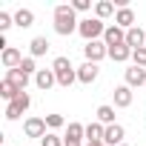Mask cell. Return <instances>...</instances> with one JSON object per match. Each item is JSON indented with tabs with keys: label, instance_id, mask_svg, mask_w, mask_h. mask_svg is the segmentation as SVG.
<instances>
[{
	"label": "cell",
	"instance_id": "1",
	"mask_svg": "<svg viewBox=\"0 0 146 146\" xmlns=\"http://www.w3.org/2000/svg\"><path fill=\"white\" fill-rule=\"evenodd\" d=\"M80 29V20H78V15H75V9L72 6H57L54 9V32L57 35H63V37H69L72 32H78Z\"/></svg>",
	"mask_w": 146,
	"mask_h": 146
},
{
	"label": "cell",
	"instance_id": "2",
	"mask_svg": "<svg viewBox=\"0 0 146 146\" xmlns=\"http://www.w3.org/2000/svg\"><path fill=\"white\" fill-rule=\"evenodd\" d=\"M52 69H54V78H57V83H60L63 89H69L72 83L78 80V72L72 69V63H69V57H54V63H52Z\"/></svg>",
	"mask_w": 146,
	"mask_h": 146
},
{
	"label": "cell",
	"instance_id": "3",
	"mask_svg": "<svg viewBox=\"0 0 146 146\" xmlns=\"http://www.w3.org/2000/svg\"><path fill=\"white\" fill-rule=\"evenodd\" d=\"M78 32L86 37V43H92V40H98V37L106 32V26H103L100 17H86V20H80V29H78Z\"/></svg>",
	"mask_w": 146,
	"mask_h": 146
},
{
	"label": "cell",
	"instance_id": "4",
	"mask_svg": "<svg viewBox=\"0 0 146 146\" xmlns=\"http://www.w3.org/2000/svg\"><path fill=\"white\" fill-rule=\"evenodd\" d=\"M29 106H32V98H29L26 92H23V95H17V98L6 106V120H17V117H20Z\"/></svg>",
	"mask_w": 146,
	"mask_h": 146
},
{
	"label": "cell",
	"instance_id": "5",
	"mask_svg": "<svg viewBox=\"0 0 146 146\" xmlns=\"http://www.w3.org/2000/svg\"><path fill=\"white\" fill-rule=\"evenodd\" d=\"M83 54H86V63H98V60H103L109 54V46L100 43V40H92V43L83 46Z\"/></svg>",
	"mask_w": 146,
	"mask_h": 146
},
{
	"label": "cell",
	"instance_id": "6",
	"mask_svg": "<svg viewBox=\"0 0 146 146\" xmlns=\"http://www.w3.org/2000/svg\"><path fill=\"white\" fill-rule=\"evenodd\" d=\"M23 132H26V137H46V117H29L26 123H23Z\"/></svg>",
	"mask_w": 146,
	"mask_h": 146
},
{
	"label": "cell",
	"instance_id": "7",
	"mask_svg": "<svg viewBox=\"0 0 146 146\" xmlns=\"http://www.w3.org/2000/svg\"><path fill=\"white\" fill-rule=\"evenodd\" d=\"M6 80L17 89V92H26V86H29V75L23 69H6Z\"/></svg>",
	"mask_w": 146,
	"mask_h": 146
},
{
	"label": "cell",
	"instance_id": "8",
	"mask_svg": "<svg viewBox=\"0 0 146 146\" xmlns=\"http://www.w3.org/2000/svg\"><path fill=\"white\" fill-rule=\"evenodd\" d=\"M115 26H120L123 32L135 29V12H132L129 6H120V9H117V15H115Z\"/></svg>",
	"mask_w": 146,
	"mask_h": 146
},
{
	"label": "cell",
	"instance_id": "9",
	"mask_svg": "<svg viewBox=\"0 0 146 146\" xmlns=\"http://www.w3.org/2000/svg\"><path fill=\"white\" fill-rule=\"evenodd\" d=\"M103 43L112 49V46H123L126 43V32L120 29V26H109L106 32H103Z\"/></svg>",
	"mask_w": 146,
	"mask_h": 146
},
{
	"label": "cell",
	"instance_id": "10",
	"mask_svg": "<svg viewBox=\"0 0 146 146\" xmlns=\"http://www.w3.org/2000/svg\"><path fill=\"white\" fill-rule=\"evenodd\" d=\"M35 83H37V89L49 92V89L57 83V78H54V69H40L37 75H35Z\"/></svg>",
	"mask_w": 146,
	"mask_h": 146
},
{
	"label": "cell",
	"instance_id": "11",
	"mask_svg": "<svg viewBox=\"0 0 146 146\" xmlns=\"http://www.w3.org/2000/svg\"><path fill=\"white\" fill-rule=\"evenodd\" d=\"M0 60H3L6 69H20V63H23V57H20V52H17L15 46H6L3 54H0Z\"/></svg>",
	"mask_w": 146,
	"mask_h": 146
},
{
	"label": "cell",
	"instance_id": "12",
	"mask_svg": "<svg viewBox=\"0 0 146 146\" xmlns=\"http://www.w3.org/2000/svg\"><path fill=\"white\" fill-rule=\"evenodd\" d=\"M126 46H129L132 52L146 46V35H143V29H140V26H135V29H129V32H126Z\"/></svg>",
	"mask_w": 146,
	"mask_h": 146
},
{
	"label": "cell",
	"instance_id": "13",
	"mask_svg": "<svg viewBox=\"0 0 146 146\" xmlns=\"http://www.w3.org/2000/svg\"><path fill=\"white\" fill-rule=\"evenodd\" d=\"M123 126L120 123H112V126H106V135H103V143H109V146H120L123 143Z\"/></svg>",
	"mask_w": 146,
	"mask_h": 146
},
{
	"label": "cell",
	"instance_id": "14",
	"mask_svg": "<svg viewBox=\"0 0 146 146\" xmlns=\"http://www.w3.org/2000/svg\"><path fill=\"white\" fill-rule=\"evenodd\" d=\"M143 83H146V69L143 66L126 69V86H143Z\"/></svg>",
	"mask_w": 146,
	"mask_h": 146
},
{
	"label": "cell",
	"instance_id": "15",
	"mask_svg": "<svg viewBox=\"0 0 146 146\" xmlns=\"http://www.w3.org/2000/svg\"><path fill=\"white\" fill-rule=\"evenodd\" d=\"M78 80L80 83H95L98 80V63H83L78 69Z\"/></svg>",
	"mask_w": 146,
	"mask_h": 146
},
{
	"label": "cell",
	"instance_id": "16",
	"mask_svg": "<svg viewBox=\"0 0 146 146\" xmlns=\"http://www.w3.org/2000/svg\"><path fill=\"white\" fill-rule=\"evenodd\" d=\"M112 95H115V106H120V109L132 106V86H117Z\"/></svg>",
	"mask_w": 146,
	"mask_h": 146
},
{
	"label": "cell",
	"instance_id": "17",
	"mask_svg": "<svg viewBox=\"0 0 146 146\" xmlns=\"http://www.w3.org/2000/svg\"><path fill=\"white\" fill-rule=\"evenodd\" d=\"M15 23H17L20 29H29V26L35 23V15H32L29 9H17V12H15Z\"/></svg>",
	"mask_w": 146,
	"mask_h": 146
},
{
	"label": "cell",
	"instance_id": "18",
	"mask_svg": "<svg viewBox=\"0 0 146 146\" xmlns=\"http://www.w3.org/2000/svg\"><path fill=\"white\" fill-rule=\"evenodd\" d=\"M109 57H112V60H117V63H123V60H129V57H132V49H129L126 43H123V46H112V49H109Z\"/></svg>",
	"mask_w": 146,
	"mask_h": 146
},
{
	"label": "cell",
	"instance_id": "19",
	"mask_svg": "<svg viewBox=\"0 0 146 146\" xmlns=\"http://www.w3.org/2000/svg\"><path fill=\"white\" fill-rule=\"evenodd\" d=\"M103 135H106L103 123H89V126H86V137H89V143H98V140H103Z\"/></svg>",
	"mask_w": 146,
	"mask_h": 146
},
{
	"label": "cell",
	"instance_id": "20",
	"mask_svg": "<svg viewBox=\"0 0 146 146\" xmlns=\"http://www.w3.org/2000/svg\"><path fill=\"white\" fill-rule=\"evenodd\" d=\"M17 95H23V92H17V89H15V86H12V83L6 80V78H3V80H0V98H6V100L12 103V100H15Z\"/></svg>",
	"mask_w": 146,
	"mask_h": 146
},
{
	"label": "cell",
	"instance_id": "21",
	"mask_svg": "<svg viewBox=\"0 0 146 146\" xmlns=\"http://www.w3.org/2000/svg\"><path fill=\"white\" fill-rule=\"evenodd\" d=\"M52 46H49V40L46 37H35L32 40V57H40V54H46Z\"/></svg>",
	"mask_w": 146,
	"mask_h": 146
},
{
	"label": "cell",
	"instance_id": "22",
	"mask_svg": "<svg viewBox=\"0 0 146 146\" xmlns=\"http://www.w3.org/2000/svg\"><path fill=\"white\" fill-rule=\"evenodd\" d=\"M98 123L112 126V123H115V109H112V106H100V109H98Z\"/></svg>",
	"mask_w": 146,
	"mask_h": 146
},
{
	"label": "cell",
	"instance_id": "23",
	"mask_svg": "<svg viewBox=\"0 0 146 146\" xmlns=\"http://www.w3.org/2000/svg\"><path fill=\"white\" fill-rule=\"evenodd\" d=\"M83 135H86V126H80V123H69V132H66L69 140H80Z\"/></svg>",
	"mask_w": 146,
	"mask_h": 146
},
{
	"label": "cell",
	"instance_id": "24",
	"mask_svg": "<svg viewBox=\"0 0 146 146\" xmlns=\"http://www.w3.org/2000/svg\"><path fill=\"white\" fill-rule=\"evenodd\" d=\"M112 12H115V6H112V3H109V0H100V3H98V6H95V15H98V17H100V20H103V17H109V15H112Z\"/></svg>",
	"mask_w": 146,
	"mask_h": 146
},
{
	"label": "cell",
	"instance_id": "25",
	"mask_svg": "<svg viewBox=\"0 0 146 146\" xmlns=\"http://www.w3.org/2000/svg\"><path fill=\"white\" fill-rule=\"evenodd\" d=\"M20 69L26 72V75H37V72H40V69L35 66V57H23V63H20Z\"/></svg>",
	"mask_w": 146,
	"mask_h": 146
},
{
	"label": "cell",
	"instance_id": "26",
	"mask_svg": "<svg viewBox=\"0 0 146 146\" xmlns=\"http://www.w3.org/2000/svg\"><path fill=\"white\" fill-rule=\"evenodd\" d=\"M66 120H63V115H46V126H52V129H60Z\"/></svg>",
	"mask_w": 146,
	"mask_h": 146
},
{
	"label": "cell",
	"instance_id": "27",
	"mask_svg": "<svg viewBox=\"0 0 146 146\" xmlns=\"http://www.w3.org/2000/svg\"><path fill=\"white\" fill-rule=\"evenodd\" d=\"M132 60H135V66H146V46L143 49H135L132 52Z\"/></svg>",
	"mask_w": 146,
	"mask_h": 146
},
{
	"label": "cell",
	"instance_id": "28",
	"mask_svg": "<svg viewBox=\"0 0 146 146\" xmlns=\"http://www.w3.org/2000/svg\"><path fill=\"white\" fill-rule=\"evenodd\" d=\"M40 146H63V140H60L57 135H46V137L40 140Z\"/></svg>",
	"mask_w": 146,
	"mask_h": 146
},
{
	"label": "cell",
	"instance_id": "29",
	"mask_svg": "<svg viewBox=\"0 0 146 146\" xmlns=\"http://www.w3.org/2000/svg\"><path fill=\"white\" fill-rule=\"evenodd\" d=\"M12 23H15V17H9L6 12H0V32H6V29H9Z\"/></svg>",
	"mask_w": 146,
	"mask_h": 146
},
{
	"label": "cell",
	"instance_id": "30",
	"mask_svg": "<svg viewBox=\"0 0 146 146\" xmlns=\"http://www.w3.org/2000/svg\"><path fill=\"white\" fill-rule=\"evenodd\" d=\"M92 3H89V0H75V3H72V9H75V12H86Z\"/></svg>",
	"mask_w": 146,
	"mask_h": 146
},
{
	"label": "cell",
	"instance_id": "31",
	"mask_svg": "<svg viewBox=\"0 0 146 146\" xmlns=\"http://www.w3.org/2000/svg\"><path fill=\"white\" fill-rule=\"evenodd\" d=\"M63 146H83L80 140H69V137H63Z\"/></svg>",
	"mask_w": 146,
	"mask_h": 146
},
{
	"label": "cell",
	"instance_id": "32",
	"mask_svg": "<svg viewBox=\"0 0 146 146\" xmlns=\"http://www.w3.org/2000/svg\"><path fill=\"white\" fill-rule=\"evenodd\" d=\"M86 146H106V143H103V140H98V143H86Z\"/></svg>",
	"mask_w": 146,
	"mask_h": 146
},
{
	"label": "cell",
	"instance_id": "33",
	"mask_svg": "<svg viewBox=\"0 0 146 146\" xmlns=\"http://www.w3.org/2000/svg\"><path fill=\"white\" fill-rule=\"evenodd\" d=\"M120 146H126V143H120Z\"/></svg>",
	"mask_w": 146,
	"mask_h": 146
}]
</instances>
